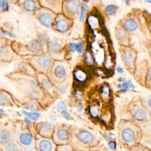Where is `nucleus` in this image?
<instances>
[{
  "mask_svg": "<svg viewBox=\"0 0 151 151\" xmlns=\"http://www.w3.org/2000/svg\"><path fill=\"white\" fill-rule=\"evenodd\" d=\"M122 137L123 140L126 142H130L134 140L135 134L131 129L127 128L123 130L122 133Z\"/></svg>",
  "mask_w": 151,
  "mask_h": 151,
  "instance_id": "f257e3e1",
  "label": "nucleus"
},
{
  "mask_svg": "<svg viewBox=\"0 0 151 151\" xmlns=\"http://www.w3.org/2000/svg\"><path fill=\"white\" fill-rule=\"evenodd\" d=\"M39 20L41 24L46 27H50L52 22V18L51 15L46 12L42 13L40 15Z\"/></svg>",
  "mask_w": 151,
  "mask_h": 151,
  "instance_id": "f03ea898",
  "label": "nucleus"
},
{
  "mask_svg": "<svg viewBox=\"0 0 151 151\" xmlns=\"http://www.w3.org/2000/svg\"><path fill=\"white\" fill-rule=\"evenodd\" d=\"M78 139L84 143H88L92 141L93 137L91 133L87 131H81L78 134Z\"/></svg>",
  "mask_w": 151,
  "mask_h": 151,
  "instance_id": "7ed1b4c3",
  "label": "nucleus"
},
{
  "mask_svg": "<svg viewBox=\"0 0 151 151\" xmlns=\"http://www.w3.org/2000/svg\"><path fill=\"white\" fill-rule=\"evenodd\" d=\"M41 45L38 40H32L27 44V48L29 51L35 52L40 49Z\"/></svg>",
  "mask_w": 151,
  "mask_h": 151,
  "instance_id": "20e7f679",
  "label": "nucleus"
},
{
  "mask_svg": "<svg viewBox=\"0 0 151 151\" xmlns=\"http://www.w3.org/2000/svg\"><path fill=\"white\" fill-rule=\"evenodd\" d=\"M68 11L72 14H77L78 12V2L77 0H70L67 4Z\"/></svg>",
  "mask_w": 151,
  "mask_h": 151,
  "instance_id": "39448f33",
  "label": "nucleus"
},
{
  "mask_svg": "<svg viewBox=\"0 0 151 151\" xmlns=\"http://www.w3.org/2000/svg\"><path fill=\"white\" fill-rule=\"evenodd\" d=\"M147 116L146 111L144 109L141 108L137 109L134 113V118L139 121H143L146 120L147 118Z\"/></svg>",
  "mask_w": 151,
  "mask_h": 151,
  "instance_id": "423d86ee",
  "label": "nucleus"
},
{
  "mask_svg": "<svg viewBox=\"0 0 151 151\" xmlns=\"http://www.w3.org/2000/svg\"><path fill=\"white\" fill-rule=\"evenodd\" d=\"M32 140V136L28 133H23L19 136L20 142L24 145H29L31 143Z\"/></svg>",
  "mask_w": 151,
  "mask_h": 151,
  "instance_id": "0eeeda50",
  "label": "nucleus"
},
{
  "mask_svg": "<svg viewBox=\"0 0 151 151\" xmlns=\"http://www.w3.org/2000/svg\"><path fill=\"white\" fill-rule=\"evenodd\" d=\"M133 59V54L129 51H126L122 55V60L126 65H130Z\"/></svg>",
  "mask_w": 151,
  "mask_h": 151,
  "instance_id": "6e6552de",
  "label": "nucleus"
},
{
  "mask_svg": "<svg viewBox=\"0 0 151 151\" xmlns=\"http://www.w3.org/2000/svg\"><path fill=\"white\" fill-rule=\"evenodd\" d=\"M24 8L29 12L34 11L37 8V4L33 0H25L23 3Z\"/></svg>",
  "mask_w": 151,
  "mask_h": 151,
  "instance_id": "1a4fd4ad",
  "label": "nucleus"
},
{
  "mask_svg": "<svg viewBox=\"0 0 151 151\" xmlns=\"http://www.w3.org/2000/svg\"><path fill=\"white\" fill-rule=\"evenodd\" d=\"M124 27L128 31H134L137 28V25L136 22L132 19H129L127 20L124 23Z\"/></svg>",
  "mask_w": 151,
  "mask_h": 151,
  "instance_id": "9d476101",
  "label": "nucleus"
},
{
  "mask_svg": "<svg viewBox=\"0 0 151 151\" xmlns=\"http://www.w3.org/2000/svg\"><path fill=\"white\" fill-rule=\"evenodd\" d=\"M38 63L41 67L47 68L50 66L51 61L48 57L46 55H42L38 58Z\"/></svg>",
  "mask_w": 151,
  "mask_h": 151,
  "instance_id": "9b49d317",
  "label": "nucleus"
},
{
  "mask_svg": "<svg viewBox=\"0 0 151 151\" xmlns=\"http://www.w3.org/2000/svg\"><path fill=\"white\" fill-rule=\"evenodd\" d=\"M39 147L41 151H51L52 149V145L48 140H42L39 144Z\"/></svg>",
  "mask_w": 151,
  "mask_h": 151,
  "instance_id": "f8f14e48",
  "label": "nucleus"
},
{
  "mask_svg": "<svg viewBox=\"0 0 151 151\" xmlns=\"http://www.w3.org/2000/svg\"><path fill=\"white\" fill-rule=\"evenodd\" d=\"M68 23L65 19H60L56 22V28L60 32H64L68 28Z\"/></svg>",
  "mask_w": 151,
  "mask_h": 151,
  "instance_id": "ddd939ff",
  "label": "nucleus"
},
{
  "mask_svg": "<svg viewBox=\"0 0 151 151\" xmlns=\"http://www.w3.org/2000/svg\"><path fill=\"white\" fill-rule=\"evenodd\" d=\"M54 73L57 77H58L59 78H63L66 74L65 69L62 65H58L55 68Z\"/></svg>",
  "mask_w": 151,
  "mask_h": 151,
  "instance_id": "4468645a",
  "label": "nucleus"
},
{
  "mask_svg": "<svg viewBox=\"0 0 151 151\" xmlns=\"http://www.w3.org/2000/svg\"><path fill=\"white\" fill-rule=\"evenodd\" d=\"M48 48L52 52L56 53L60 51L61 48V45L56 41H51L48 44Z\"/></svg>",
  "mask_w": 151,
  "mask_h": 151,
  "instance_id": "2eb2a0df",
  "label": "nucleus"
},
{
  "mask_svg": "<svg viewBox=\"0 0 151 151\" xmlns=\"http://www.w3.org/2000/svg\"><path fill=\"white\" fill-rule=\"evenodd\" d=\"M70 133L65 129H61L57 132V137L60 140H65L69 138Z\"/></svg>",
  "mask_w": 151,
  "mask_h": 151,
  "instance_id": "dca6fc26",
  "label": "nucleus"
},
{
  "mask_svg": "<svg viewBox=\"0 0 151 151\" xmlns=\"http://www.w3.org/2000/svg\"><path fill=\"white\" fill-rule=\"evenodd\" d=\"M10 139L9 133L6 130H3L0 133V143L4 144L6 143Z\"/></svg>",
  "mask_w": 151,
  "mask_h": 151,
  "instance_id": "f3484780",
  "label": "nucleus"
},
{
  "mask_svg": "<svg viewBox=\"0 0 151 151\" xmlns=\"http://www.w3.org/2000/svg\"><path fill=\"white\" fill-rule=\"evenodd\" d=\"M118 87L123 90H128L129 88H134V86L130 81H128L118 84Z\"/></svg>",
  "mask_w": 151,
  "mask_h": 151,
  "instance_id": "a211bd4d",
  "label": "nucleus"
},
{
  "mask_svg": "<svg viewBox=\"0 0 151 151\" xmlns=\"http://www.w3.org/2000/svg\"><path fill=\"white\" fill-rule=\"evenodd\" d=\"M22 112L24 114L26 115L29 119H31V120H37L40 116V114L38 113L27 112V111H22Z\"/></svg>",
  "mask_w": 151,
  "mask_h": 151,
  "instance_id": "6ab92c4d",
  "label": "nucleus"
},
{
  "mask_svg": "<svg viewBox=\"0 0 151 151\" xmlns=\"http://www.w3.org/2000/svg\"><path fill=\"white\" fill-rule=\"evenodd\" d=\"M81 10L79 19H80V21H83L84 18L86 11L88 9V5L85 3H81Z\"/></svg>",
  "mask_w": 151,
  "mask_h": 151,
  "instance_id": "aec40b11",
  "label": "nucleus"
},
{
  "mask_svg": "<svg viewBox=\"0 0 151 151\" xmlns=\"http://www.w3.org/2000/svg\"><path fill=\"white\" fill-rule=\"evenodd\" d=\"M75 76L79 81H83L86 79V74L81 70H77L75 73Z\"/></svg>",
  "mask_w": 151,
  "mask_h": 151,
  "instance_id": "412c9836",
  "label": "nucleus"
},
{
  "mask_svg": "<svg viewBox=\"0 0 151 151\" xmlns=\"http://www.w3.org/2000/svg\"><path fill=\"white\" fill-rule=\"evenodd\" d=\"M117 10V8L115 5H109L106 8V12L107 15H112Z\"/></svg>",
  "mask_w": 151,
  "mask_h": 151,
  "instance_id": "4be33fe9",
  "label": "nucleus"
},
{
  "mask_svg": "<svg viewBox=\"0 0 151 151\" xmlns=\"http://www.w3.org/2000/svg\"><path fill=\"white\" fill-rule=\"evenodd\" d=\"M5 149L6 151H18V147L17 144L14 143H10L6 146Z\"/></svg>",
  "mask_w": 151,
  "mask_h": 151,
  "instance_id": "5701e85b",
  "label": "nucleus"
},
{
  "mask_svg": "<svg viewBox=\"0 0 151 151\" xmlns=\"http://www.w3.org/2000/svg\"><path fill=\"white\" fill-rule=\"evenodd\" d=\"M57 110L59 111V112H62L63 111H64V110H67V107H66V105L62 101H59L57 102Z\"/></svg>",
  "mask_w": 151,
  "mask_h": 151,
  "instance_id": "b1692460",
  "label": "nucleus"
},
{
  "mask_svg": "<svg viewBox=\"0 0 151 151\" xmlns=\"http://www.w3.org/2000/svg\"><path fill=\"white\" fill-rule=\"evenodd\" d=\"M8 102V97L4 93H0V105L4 106L6 105Z\"/></svg>",
  "mask_w": 151,
  "mask_h": 151,
  "instance_id": "393cba45",
  "label": "nucleus"
},
{
  "mask_svg": "<svg viewBox=\"0 0 151 151\" xmlns=\"http://www.w3.org/2000/svg\"><path fill=\"white\" fill-rule=\"evenodd\" d=\"M89 111H90V114H91L92 116L96 117V116H97L98 115V114H99V107H98L97 106H91V107H90Z\"/></svg>",
  "mask_w": 151,
  "mask_h": 151,
  "instance_id": "a878e982",
  "label": "nucleus"
},
{
  "mask_svg": "<svg viewBox=\"0 0 151 151\" xmlns=\"http://www.w3.org/2000/svg\"><path fill=\"white\" fill-rule=\"evenodd\" d=\"M42 85L47 90H49L51 88V84L48 79H44L42 82Z\"/></svg>",
  "mask_w": 151,
  "mask_h": 151,
  "instance_id": "bb28decb",
  "label": "nucleus"
},
{
  "mask_svg": "<svg viewBox=\"0 0 151 151\" xmlns=\"http://www.w3.org/2000/svg\"><path fill=\"white\" fill-rule=\"evenodd\" d=\"M1 9L4 11H7L9 9V4L7 1H1Z\"/></svg>",
  "mask_w": 151,
  "mask_h": 151,
  "instance_id": "cd10ccee",
  "label": "nucleus"
},
{
  "mask_svg": "<svg viewBox=\"0 0 151 151\" xmlns=\"http://www.w3.org/2000/svg\"><path fill=\"white\" fill-rule=\"evenodd\" d=\"M51 129V126L50 124H44L42 126V131L43 133H48L50 132V130Z\"/></svg>",
  "mask_w": 151,
  "mask_h": 151,
  "instance_id": "c85d7f7f",
  "label": "nucleus"
},
{
  "mask_svg": "<svg viewBox=\"0 0 151 151\" xmlns=\"http://www.w3.org/2000/svg\"><path fill=\"white\" fill-rule=\"evenodd\" d=\"M28 107L29 108V109L32 110H35L36 109H37V105L35 102H31L28 104Z\"/></svg>",
  "mask_w": 151,
  "mask_h": 151,
  "instance_id": "c756f323",
  "label": "nucleus"
},
{
  "mask_svg": "<svg viewBox=\"0 0 151 151\" xmlns=\"http://www.w3.org/2000/svg\"><path fill=\"white\" fill-rule=\"evenodd\" d=\"M78 46V44L77 43H73L70 45L69 46V50L71 51H75L77 50Z\"/></svg>",
  "mask_w": 151,
  "mask_h": 151,
  "instance_id": "7c9ffc66",
  "label": "nucleus"
},
{
  "mask_svg": "<svg viewBox=\"0 0 151 151\" xmlns=\"http://www.w3.org/2000/svg\"><path fill=\"white\" fill-rule=\"evenodd\" d=\"M1 33L4 35H6V36H9V37H15V35L13 34L12 33H11V32L8 31H6V30H2L1 31Z\"/></svg>",
  "mask_w": 151,
  "mask_h": 151,
  "instance_id": "2f4dec72",
  "label": "nucleus"
},
{
  "mask_svg": "<svg viewBox=\"0 0 151 151\" xmlns=\"http://www.w3.org/2000/svg\"><path fill=\"white\" fill-rule=\"evenodd\" d=\"M61 114H62V116L64 117V118H65L67 120H69L70 119V116L69 114V113L67 111V110H64L62 112H61Z\"/></svg>",
  "mask_w": 151,
  "mask_h": 151,
  "instance_id": "473e14b6",
  "label": "nucleus"
},
{
  "mask_svg": "<svg viewBox=\"0 0 151 151\" xmlns=\"http://www.w3.org/2000/svg\"><path fill=\"white\" fill-rule=\"evenodd\" d=\"M108 146L109 147L112 149V150H114L116 149V144L113 141H110L108 143Z\"/></svg>",
  "mask_w": 151,
  "mask_h": 151,
  "instance_id": "72a5a7b5",
  "label": "nucleus"
},
{
  "mask_svg": "<svg viewBox=\"0 0 151 151\" xmlns=\"http://www.w3.org/2000/svg\"><path fill=\"white\" fill-rule=\"evenodd\" d=\"M9 50L6 47H4L1 50V53L3 55H6L8 53Z\"/></svg>",
  "mask_w": 151,
  "mask_h": 151,
  "instance_id": "f704fd0d",
  "label": "nucleus"
},
{
  "mask_svg": "<svg viewBox=\"0 0 151 151\" xmlns=\"http://www.w3.org/2000/svg\"><path fill=\"white\" fill-rule=\"evenodd\" d=\"M83 45L81 44H78V48L77 49V51L78 52V53H81L83 52Z\"/></svg>",
  "mask_w": 151,
  "mask_h": 151,
  "instance_id": "c9c22d12",
  "label": "nucleus"
},
{
  "mask_svg": "<svg viewBox=\"0 0 151 151\" xmlns=\"http://www.w3.org/2000/svg\"><path fill=\"white\" fill-rule=\"evenodd\" d=\"M117 72L119 73H123V71H124L122 67H117Z\"/></svg>",
  "mask_w": 151,
  "mask_h": 151,
  "instance_id": "e433bc0d",
  "label": "nucleus"
},
{
  "mask_svg": "<svg viewBox=\"0 0 151 151\" xmlns=\"http://www.w3.org/2000/svg\"><path fill=\"white\" fill-rule=\"evenodd\" d=\"M24 120H25V122H26L27 123H29V124H30V123H31V122L30 119H28V118H27V117H25Z\"/></svg>",
  "mask_w": 151,
  "mask_h": 151,
  "instance_id": "4c0bfd02",
  "label": "nucleus"
},
{
  "mask_svg": "<svg viewBox=\"0 0 151 151\" xmlns=\"http://www.w3.org/2000/svg\"><path fill=\"white\" fill-rule=\"evenodd\" d=\"M4 113V110L2 109H0V116H1Z\"/></svg>",
  "mask_w": 151,
  "mask_h": 151,
  "instance_id": "58836bf2",
  "label": "nucleus"
},
{
  "mask_svg": "<svg viewBox=\"0 0 151 151\" xmlns=\"http://www.w3.org/2000/svg\"><path fill=\"white\" fill-rule=\"evenodd\" d=\"M148 105L149 107H150V99H149L148 101Z\"/></svg>",
  "mask_w": 151,
  "mask_h": 151,
  "instance_id": "ea45409f",
  "label": "nucleus"
},
{
  "mask_svg": "<svg viewBox=\"0 0 151 151\" xmlns=\"http://www.w3.org/2000/svg\"><path fill=\"white\" fill-rule=\"evenodd\" d=\"M146 1V2H147V3H149V4H150V2H151V1H150V0H146V1Z\"/></svg>",
  "mask_w": 151,
  "mask_h": 151,
  "instance_id": "a19ab883",
  "label": "nucleus"
},
{
  "mask_svg": "<svg viewBox=\"0 0 151 151\" xmlns=\"http://www.w3.org/2000/svg\"><path fill=\"white\" fill-rule=\"evenodd\" d=\"M1 10V0H0V11Z\"/></svg>",
  "mask_w": 151,
  "mask_h": 151,
  "instance_id": "79ce46f5",
  "label": "nucleus"
},
{
  "mask_svg": "<svg viewBox=\"0 0 151 151\" xmlns=\"http://www.w3.org/2000/svg\"><path fill=\"white\" fill-rule=\"evenodd\" d=\"M85 1H86V2H87V1H88V0H84Z\"/></svg>",
  "mask_w": 151,
  "mask_h": 151,
  "instance_id": "37998d69",
  "label": "nucleus"
},
{
  "mask_svg": "<svg viewBox=\"0 0 151 151\" xmlns=\"http://www.w3.org/2000/svg\"><path fill=\"white\" fill-rule=\"evenodd\" d=\"M6 1H7L8 2V1H10V0H6Z\"/></svg>",
  "mask_w": 151,
  "mask_h": 151,
  "instance_id": "c03bdc74",
  "label": "nucleus"
},
{
  "mask_svg": "<svg viewBox=\"0 0 151 151\" xmlns=\"http://www.w3.org/2000/svg\"><path fill=\"white\" fill-rule=\"evenodd\" d=\"M1 31H0V34H1Z\"/></svg>",
  "mask_w": 151,
  "mask_h": 151,
  "instance_id": "a18cd8bd",
  "label": "nucleus"
}]
</instances>
